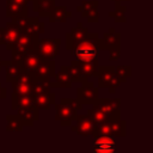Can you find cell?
Listing matches in <instances>:
<instances>
[{
    "label": "cell",
    "instance_id": "4dcf8cb0",
    "mask_svg": "<svg viewBox=\"0 0 153 153\" xmlns=\"http://www.w3.org/2000/svg\"><path fill=\"white\" fill-rule=\"evenodd\" d=\"M12 84V88H13V93H18V94H31V87H32V82H20V81H13Z\"/></svg>",
    "mask_w": 153,
    "mask_h": 153
},
{
    "label": "cell",
    "instance_id": "7402d4cb",
    "mask_svg": "<svg viewBox=\"0 0 153 153\" xmlns=\"http://www.w3.org/2000/svg\"><path fill=\"white\" fill-rule=\"evenodd\" d=\"M4 67H5V72H6V81L7 82H13L17 79L19 72L23 69L20 63L13 59L5 61Z\"/></svg>",
    "mask_w": 153,
    "mask_h": 153
},
{
    "label": "cell",
    "instance_id": "5b68a950",
    "mask_svg": "<svg viewBox=\"0 0 153 153\" xmlns=\"http://www.w3.org/2000/svg\"><path fill=\"white\" fill-rule=\"evenodd\" d=\"M60 44L61 39L60 38H38V44H37V50L39 51L41 56L45 60H54L60 51Z\"/></svg>",
    "mask_w": 153,
    "mask_h": 153
},
{
    "label": "cell",
    "instance_id": "6da1fadb",
    "mask_svg": "<svg viewBox=\"0 0 153 153\" xmlns=\"http://www.w3.org/2000/svg\"><path fill=\"white\" fill-rule=\"evenodd\" d=\"M99 35L97 32H88L86 38L79 43L73 50V55L78 61H94L99 57V49L97 47V38Z\"/></svg>",
    "mask_w": 153,
    "mask_h": 153
},
{
    "label": "cell",
    "instance_id": "603a6c76",
    "mask_svg": "<svg viewBox=\"0 0 153 153\" xmlns=\"http://www.w3.org/2000/svg\"><path fill=\"white\" fill-rule=\"evenodd\" d=\"M53 80L56 82L57 87H65V88H71L72 87V80L68 73V68L67 66H61L59 72L54 74Z\"/></svg>",
    "mask_w": 153,
    "mask_h": 153
},
{
    "label": "cell",
    "instance_id": "ba28073f",
    "mask_svg": "<svg viewBox=\"0 0 153 153\" xmlns=\"http://www.w3.org/2000/svg\"><path fill=\"white\" fill-rule=\"evenodd\" d=\"M88 33V29L82 25L81 22L76 23L75 27H72L69 32L66 33V49L72 51L79 43H81Z\"/></svg>",
    "mask_w": 153,
    "mask_h": 153
},
{
    "label": "cell",
    "instance_id": "7c38bea8",
    "mask_svg": "<svg viewBox=\"0 0 153 153\" xmlns=\"http://www.w3.org/2000/svg\"><path fill=\"white\" fill-rule=\"evenodd\" d=\"M16 111H17V117L20 120V122L23 123V126L31 127V126H33V123H35L36 121H38V118H39L38 109H37L35 105H29V106H24V108H18Z\"/></svg>",
    "mask_w": 153,
    "mask_h": 153
},
{
    "label": "cell",
    "instance_id": "4fadbf2b",
    "mask_svg": "<svg viewBox=\"0 0 153 153\" xmlns=\"http://www.w3.org/2000/svg\"><path fill=\"white\" fill-rule=\"evenodd\" d=\"M42 60H43V57L41 56L39 51L37 49H32V50H29L22 55L19 63L24 71H27L31 73Z\"/></svg>",
    "mask_w": 153,
    "mask_h": 153
},
{
    "label": "cell",
    "instance_id": "277c9868",
    "mask_svg": "<svg viewBox=\"0 0 153 153\" xmlns=\"http://www.w3.org/2000/svg\"><path fill=\"white\" fill-rule=\"evenodd\" d=\"M37 44H38V36L20 33L18 39L10 47V50L12 53V59L19 62L22 55L29 50L37 49Z\"/></svg>",
    "mask_w": 153,
    "mask_h": 153
},
{
    "label": "cell",
    "instance_id": "cb8c5ba5",
    "mask_svg": "<svg viewBox=\"0 0 153 153\" xmlns=\"http://www.w3.org/2000/svg\"><path fill=\"white\" fill-rule=\"evenodd\" d=\"M29 105H33V97L31 94H18V93L12 92V96H11V109L12 110L16 111L18 108H24Z\"/></svg>",
    "mask_w": 153,
    "mask_h": 153
},
{
    "label": "cell",
    "instance_id": "d4e9b609",
    "mask_svg": "<svg viewBox=\"0 0 153 153\" xmlns=\"http://www.w3.org/2000/svg\"><path fill=\"white\" fill-rule=\"evenodd\" d=\"M32 1H33V11L37 12L41 18L48 17L55 6V0H32Z\"/></svg>",
    "mask_w": 153,
    "mask_h": 153
},
{
    "label": "cell",
    "instance_id": "ffe728a7",
    "mask_svg": "<svg viewBox=\"0 0 153 153\" xmlns=\"http://www.w3.org/2000/svg\"><path fill=\"white\" fill-rule=\"evenodd\" d=\"M87 117L94 123V124H99V123H103V122H106V121H110V120H114V118H117L115 117L114 115L111 114H108L105 112L104 110L99 109V108H91L87 110ZM120 118V117H118Z\"/></svg>",
    "mask_w": 153,
    "mask_h": 153
},
{
    "label": "cell",
    "instance_id": "8992f818",
    "mask_svg": "<svg viewBox=\"0 0 153 153\" xmlns=\"http://www.w3.org/2000/svg\"><path fill=\"white\" fill-rule=\"evenodd\" d=\"M99 98V87H96L93 82L85 81L82 86L76 88V100L80 104H93Z\"/></svg>",
    "mask_w": 153,
    "mask_h": 153
},
{
    "label": "cell",
    "instance_id": "4316f807",
    "mask_svg": "<svg viewBox=\"0 0 153 153\" xmlns=\"http://www.w3.org/2000/svg\"><path fill=\"white\" fill-rule=\"evenodd\" d=\"M102 44H103V50H109L111 48L115 47H120L121 45V33L114 31H109L103 35V38H100Z\"/></svg>",
    "mask_w": 153,
    "mask_h": 153
},
{
    "label": "cell",
    "instance_id": "83f0119b",
    "mask_svg": "<svg viewBox=\"0 0 153 153\" xmlns=\"http://www.w3.org/2000/svg\"><path fill=\"white\" fill-rule=\"evenodd\" d=\"M68 68V73H69V76H71V80L72 82H85L87 79L82 75L79 66L76 65L75 60H73L71 62V66L67 67Z\"/></svg>",
    "mask_w": 153,
    "mask_h": 153
},
{
    "label": "cell",
    "instance_id": "9a60e30c",
    "mask_svg": "<svg viewBox=\"0 0 153 153\" xmlns=\"http://www.w3.org/2000/svg\"><path fill=\"white\" fill-rule=\"evenodd\" d=\"M116 149L115 137L112 136H97L93 142L94 152H114Z\"/></svg>",
    "mask_w": 153,
    "mask_h": 153
},
{
    "label": "cell",
    "instance_id": "5bb4252c",
    "mask_svg": "<svg viewBox=\"0 0 153 153\" xmlns=\"http://www.w3.org/2000/svg\"><path fill=\"white\" fill-rule=\"evenodd\" d=\"M44 23L41 22L37 17H27L25 23L22 27V33L31 35V36H39L44 32Z\"/></svg>",
    "mask_w": 153,
    "mask_h": 153
},
{
    "label": "cell",
    "instance_id": "e0dca14e",
    "mask_svg": "<svg viewBox=\"0 0 153 153\" xmlns=\"http://www.w3.org/2000/svg\"><path fill=\"white\" fill-rule=\"evenodd\" d=\"M55 93L49 91L37 96H33V105L38 110H49L51 105L55 104Z\"/></svg>",
    "mask_w": 153,
    "mask_h": 153
},
{
    "label": "cell",
    "instance_id": "f546056e",
    "mask_svg": "<svg viewBox=\"0 0 153 153\" xmlns=\"http://www.w3.org/2000/svg\"><path fill=\"white\" fill-rule=\"evenodd\" d=\"M115 4H116V7H115L114 11L109 12V17L112 18L117 23H126V20H127L126 16H124L126 10H127L126 6H122L121 2H115Z\"/></svg>",
    "mask_w": 153,
    "mask_h": 153
},
{
    "label": "cell",
    "instance_id": "30bf717a",
    "mask_svg": "<svg viewBox=\"0 0 153 153\" xmlns=\"http://www.w3.org/2000/svg\"><path fill=\"white\" fill-rule=\"evenodd\" d=\"M99 1L92 0V1H82L81 5L76 6V11L82 14L84 18L88 23H98L99 22V12H98Z\"/></svg>",
    "mask_w": 153,
    "mask_h": 153
},
{
    "label": "cell",
    "instance_id": "8fae6325",
    "mask_svg": "<svg viewBox=\"0 0 153 153\" xmlns=\"http://www.w3.org/2000/svg\"><path fill=\"white\" fill-rule=\"evenodd\" d=\"M92 105L104 110L108 114L114 115L117 118L121 117V112H120L121 99L120 98H98Z\"/></svg>",
    "mask_w": 153,
    "mask_h": 153
},
{
    "label": "cell",
    "instance_id": "8d00e7d4",
    "mask_svg": "<svg viewBox=\"0 0 153 153\" xmlns=\"http://www.w3.org/2000/svg\"><path fill=\"white\" fill-rule=\"evenodd\" d=\"M4 33H5V27H0V44H5Z\"/></svg>",
    "mask_w": 153,
    "mask_h": 153
},
{
    "label": "cell",
    "instance_id": "ac0fdd59",
    "mask_svg": "<svg viewBox=\"0 0 153 153\" xmlns=\"http://www.w3.org/2000/svg\"><path fill=\"white\" fill-rule=\"evenodd\" d=\"M72 17V12L66 6H54L51 12L48 16V19L50 23H66L67 19Z\"/></svg>",
    "mask_w": 153,
    "mask_h": 153
},
{
    "label": "cell",
    "instance_id": "f35d334b",
    "mask_svg": "<svg viewBox=\"0 0 153 153\" xmlns=\"http://www.w3.org/2000/svg\"><path fill=\"white\" fill-rule=\"evenodd\" d=\"M4 63H5V60H2V59L0 57V71L2 69V67H4Z\"/></svg>",
    "mask_w": 153,
    "mask_h": 153
},
{
    "label": "cell",
    "instance_id": "2e32d148",
    "mask_svg": "<svg viewBox=\"0 0 153 153\" xmlns=\"http://www.w3.org/2000/svg\"><path fill=\"white\" fill-rule=\"evenodd\" d=\"M22 30L18 27L17 24H14L12 20L7 22L6 26H5V33H4V39H5V45L6 49L10 50V47L18 39V37L20 36Z\"/></svg>",
    "mask_w": 153,
    "mask_h": 153
},
{
    "label": "cell",
    "instance_id": "f1b7e54d",
    "mask_svg": "<svg viewBox=\"0 0 153 153\" xmlns=\"http://www.w3.org/2000/svg\"><path fill=\"white\" fill-rule=\"evenodd\" d=\"M6 121H7V126H6V130L7 131H22L24 126L20 122V120L17 117V115H7L6 116Z\"/></svg>",
    "mask_w": 153,
    "mask_h": 153
},
{
    "label": "cell",
    "instance_id": "e575fe53",
    "mask_svg": "<svg viewBox=\"0 0 153 153\" xmlns=\"http://www.w3.org/2000/svg\"><path fill=\"white\" fill-rule=\"evenodd\" d=\"M121 56V49L120 47H115L109 49V60L110 61H117Z\"/></svg>",
    "mask_w": 153,
    "mask_h": 153
},
{
    "label": "cell",
    "instance_id": "7a4b0ae2",
    "mask_svg": "<svg viewBox=\"0 0 153 153\" xmlns=\"http://www.w3.org/2000/svg\"><path fill=\"white\" fill-rule=\"evenodd\" d=\"M56 115L55 120L60 122L61 126H71L74 118L78 115V111L82 109V104H80L76 99L73 98H61L60 103L55 105Z\"/></svg>",
    "mask_w": 153,
    "mask_h": 153
},
{
    "label": "cell",
    "instance_id": "ab89813d",
    "mask_svg": "<svg viewBox=\"0 0 153 153\" xmlns=\"http://www.w3.org/2000/svg\"><path fill=\"white\" fill-rule=\"evenodd\" d=\"M114 2H121V1H130V0H111Z\"/></svg>",
    "mask_w": 153,
    "mask_h": 153
},
{
    "label": "cell",
    "instance_id": "d6a6232c",
    "mask_svg": "<svg viewBox=\"0 0 153 153\" xmlns=\"http://www.w3.org/2000/svg\"><path fill=\"white\" fill-rule=\"evenodd\" d=\"M14 81H20V82H32L33 81V78H32V74L27 71H24L22 69L17 76V79Z\"/></svg>",
    "mask_w": 153,
    "mask_h": 153
},
{
    "label": "cell",
    "instance_id": "3957f363",
    "mask_svg": "<svg viewBox=\"0 0 153 153\" xmlns=\"http://www.w3.org/2000/svg\"><path fill=\"white\" fill-rule=\"evenodd\" d=\"M127 128L126 121L120 118H114L99 124H96L94 131L92 134L93 137L97 136H112V137H126Z\"/></svg>",
    "mask_w": 153,
    "mask_h": 153
},
{
    "label": "cell",
    "instance_id": "484cf974",
    "mask_svg": "<svg viewBox=\"0 0 153 153\" xmlns=\"http://www.w3.org/2000/svg\"><path fill=\"white\" fill-rule=\"evenodd\" d=\"M115 73V67L112 66H99L98 67V87H108L111 76Z\"/></svg>",
    "mask_w": 153,
    "mask_h": 153
},
{
    "label": "cell",
    "instance_id": "d6986e66",
    "mask_svg": "<svg viewBox=\"0 0 153 153\" xmlns=\"http://www.w3.org/2000/svg\"><path fill=\"white\" fill-rule=\"evenodd\" d=\"M75 62L79 66L82 75L86 79H88V78H96L97 76L98 67H99L98 60H94V61H78V60H75Z\"/></svg>",
    "mask_w": 153,
    "mask_h": 153
},
{
    "label": "cell",
    "instance_id": "9c48e42d",
    "mask_svg": "<svg viewBox=\"0 0 153 153\" xmlns=\"http://www.w3.org/2000/svg\"><path fill=\"white\" fill-rule=\"evenodd\" d=\"M96 124L87 117V115H76L74 121L71 124V130L81 136L92 135L94 131Z\"/></svg>",
    "mask_w": 153,
    "mask_h": 153
},
{
    "label": "cell",
    "instance_id": "52a82bcc",
    "mask_svg": "<svg viewBox=\"0 0 153 153\" xmlns=\"http://www.w3.org/2000/svg\"><path fill=\"white\" fill-rule=\"evenodd\" d=\"M33 81H50L55 74V62L54 60H45L43 59L37 67L31 72Z\"/></svg>",
    "mask_w": 153,
    "mask_h": 153
},
{
    "label": "cell",
    "instance_id": "44dd1931",
    "mask_svg": "<svg viewBox=\"0 0 153 153\" xmlns=\"http://www.w3.org/2000/svg\"><path fill=\"white\" fill-rule=\"evenodd\" d=\"M6 16L11 19L18 17H25L27 16V5L6 1Z\"/></svg>",
    "mask_w": 153,
    "mask_h": 153
},
{
    "label": "cell",
    "instance_id": "1f68e13d",
    "mask_svg": "<svg viewBox=\"0 0 153 153\" xmlns=\"http://www.w3.org/2000/svg\"><path fill=\"white\" fill-rule=\"evenodd\" d=\"M115 74L117 75V78L120 79L121 82H126L127 79L131 74V67L130 66H118V67H115Z\"/></svg>",
    "mask_w": 153,
    "mask_h": 153
},
{
    "label": "cell",
    "instance_id": "74e56055",
    "mask_svg": "<svg viewBox=\"0 0 153 153\" xmlns=\"http://www.w3.org/2000/svg\"><path fill=\"white\" fill-rule=\"evenodd\" d=\"M6 1H12V2H17V4H22V5H27V2L30 0H6Z\"/></svg>",
    "mask_w": 153,
    "mask_h": 153
},
{
    "label": "cell",
    "instance_id": "d590c367",
    "mask_svg": "<svg viewBox=\"0 0 153 153\" xmlns=\"http://www.w3.org/2000/svg\"><path fill=\"white\" fill-rule=\"evenodd\" d=\"M7 97V90H6V87H4L2 85H1V82H0V99H5Z\"/></svg>",
    "mask_w": 153,
    "mask_h": 153
},
{
    "label": "cell",
    "instance_id": "836d02e7",
    "mask_svg": "<svg viewBox=\"0 0 153 153\" xmlns=\"http://www.w3.org/2000/svg\"><path fill=\"white\" fill-rule=\"evenodd\" d=\"M122 82L120 81V79L117 78V75L114 73V75L111 76L110 81H109V85H108V88H109V92L110 93H115V91L117 90V87H120Z\"/></svg>",
    "mask_w": 153,
    "mask_h": 153
}]
</instances>
